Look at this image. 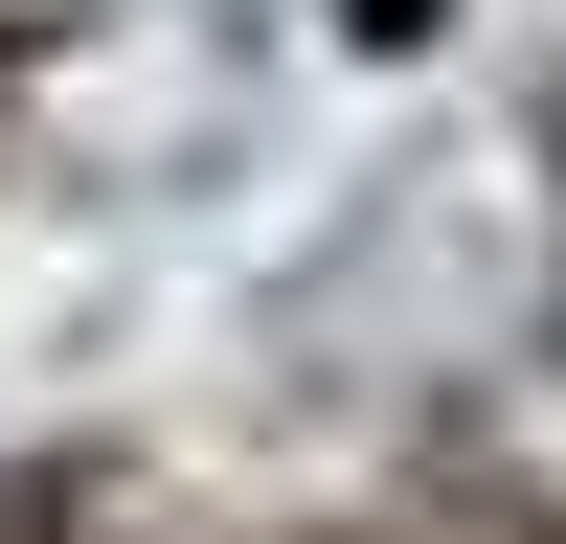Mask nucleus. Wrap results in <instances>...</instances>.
Returning a JSON list of instances; mask_svg holds the SVG:
<instances>
[]
</instances>
